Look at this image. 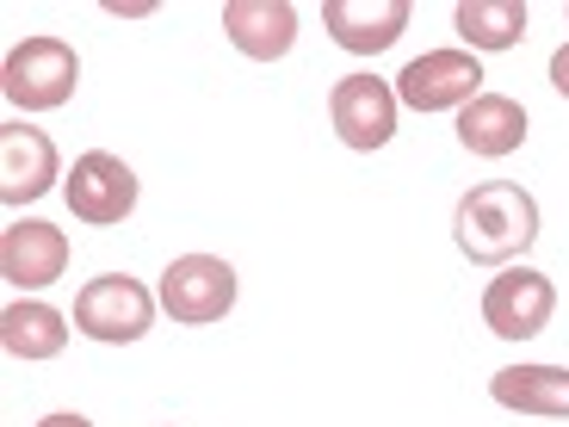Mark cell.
I'll return each instance as SVG.
<instances>
[{
    "mask_svg": "<svg viewBox=\"0 0 569 427\" xmlns=\"http://www.w3.org/2000/svg\"><path fill=\"white\" fill-rule=\"evenodd\" d=\"M452 229H458V248H465L470 260L501 267V260L527 255V248L539 242V199L513 180H483L458 199Z\"/></svg>",
    "mask_w": 569,
    "mask_h": 427,
    "instance_id": "1",
    "label": "cell"
},
{
    "mask_svg": "<svg viewBox=\"0 0 569 427\" xmlns=\"http://www.w3.org/2000/svg\"><path fill=\"white\" fill-rule=\"evenodd\" d=\"M328 38L353 50V57H378L409 31V0H328L322 7Z\"/></svg>",
    "mask_w": 569,
    "mask_h": 427,
    "instance_id": "10",
    "label": "cell"
},
{
    "mask_svg": "<svg viewBox=\"0 0 569 427\" xmlns=\"http://www.w3.org/2000/svg\"><path fill=\"white\" fill-rule=\"evenodd\" d=\"M62 192H69V211L81 217V224H93V229H112V224H124V217L137 211V173H130L118 156H106V149H93V156L74 161V173H69Z\"/></svg>",
    "mask_w": 569,
    "mask_h": 427,
    "instance_id": "8",
    "label": "cell"
},
{
    "mask_svg": "<svg viewBox=\"0 0 569 427\" xmlns=\"http://www.w3.org/2000/svg\"><path fill=\"white\" fill-rule=\"evenodd\" d=\"M489 397L513 415H569V366H508L489 378Z\"/></svg>",
    "mask_w": 569,
    "mask_h": 427,
    "instance_id": "14",
    "label": "cell"
},
{
    "mask_svg": "<svg viewBox=\"0 0 569 427\" xmlns=\"http://www.w3.org/2000/svg\"><path fill=\"white\" fill-rule=\"evenodd\" d=\"M156 304L173 316V322H186V328L223 322L229 304H236V267H229V260H217V255H180V260H168Z\"/></svg>",
    "mask_w": 569,
    "mask_h": 427,
    "instance_id": "3",
    "label": "cell"
},
{
    "mask_svg": "<svg viewBox=\"0 0 569 427\" xmlns=\"http://www.w3.org/2000/svg\"><path fill=\"white\" fill-rule=\"evenodd\" d=\"M458 142L470 156H513L527 142V106L508 100V93H477V100L458 112Z\"/></svg>",
    "mask_w": 569,
    "mask_h": 427,
    "instance_id": "13",
    "label": "cell"
},
{
    "mask_svg": "<svg viewBox=\"0 0 569 427\" xmlns=\"http://www.w3.org/2000/svg\"><path fill=\"white\" fill-rule=\"evenodd\" d=\"M0 347L13 359H57L69 347V316L38 304V298H19L0 316Z\"/></svg>",
    "mask_w": 569,
    "mask_h": 427,
    "instance_id": "15",
    "label": "cell"
},
{
    "mask_svg": "<svg viewBox=\"0 0 569 427\" xmlns=\"http://www.w3.org/2000/svg\"><path fill=\"white\" fill-rule=\"evenodd\" d=\"M551 310H557V285L539 267H508L483 291V322L496 328L501 341H532V335H545Z\"/></svg>",
    "mask_w": 569,
    "mask_h": 427,
    "instance_id": "5",
    "label": "cell"
},
{
    "mask_svg": "<svg viewBox=\"0 0 569 427\" xmlns=\"http://www.w3.org/2000/svg\"><path fill=\"white\" fill-rule=\"evenodd\" d=\"M551 87H557V93L569 100V43H563V50L551 57Z\"/></svg>",
    "mask_w": 569,
    "mask_h": 427,
    "instance_id": "17",
    "label": "cell"
},
{
    "mask_svg": "<svg viewBox=\"0 0 569 427\" xmlns=\"http://www.w3.org/2000/svg\"><path fill=\"white\" fill-rule=\"evenodd\" d=\"M62 267H69V236L57 224L26 217V224L0 229V279H13L19 291H38V285L62 279Z\"/></svg>",
    "mask_w": 569,
    "mask_h": 427,
    "instance_id": "9",
    "label": "cell"
},
{
    "mask_svg": "<svg viewBox=\"0 0 569 427\" xmlns=\"http://www.w3.org/2000/svg\"><path fill=\"white\" fill-rule=\"evenodd\" d=\"M483 93V69L470 50H427L397 75V100L415 112H446V106H470Z\"/></svg>",
    "mask_w": 569,
    "mask_h": 427,
    "instance_id": "7",
    "label": "cell"
},
{
    "mask_svg": "<svg viewBox=\"0 0 569 427\" xmlns=\"http://www.w3.org/2000/svg\"><path fill=\"white\" fill-rule=\"evenodd\" d=\"M38 427H93V421H87V415H43Z\"/></svg>",
    "mask_w": 569,
    "mask_h": 427,
    "instance_id": "18",
    "label": "cell"
},
{
    "mask_svg": "<svg viewBox=\"0 0 569 427\" xmlns=\"http://www.w3.org/2000/svg\"><path fill=\"white\" fill-rule=\"evenodd\" d=\"M328 118L341 130L347 149H385L397 137V87L378 81V75H341L335 93H328Z\"/></svg>",
    "mask_w": 569,
    "mask_h": 427,
    "instance_id": "6",
    "label": "cell"
},
{
    "mask_svg": "<svg viewBox=\"0 0 569 427\" xmlns=\"http://www.w3.org/2000/svg\"><path fill=\"white\" fill-rule=\"evenodd\" d=\"M223 31L229 43L254 62H279L298 43V13L284 0H229L223 7Z\"/></svg>",
    "mask_w": 569,
    "mask_h": 427,
    "instance_id": "12",
    "label": "cell"
},
{
    "mask_svg": "<svg viewBox=\"0 0 569 427\" xmlns=\"http://www.w3.org/2000/svg\"><path fill=\"white\" fill-rule=\"evenodd\" d=\"M156 322V298L142 291L130 272H100V279L81 285V298H74V328L93 335V341H142Z\"/></svg>",
    "mask_w": 569,
    "mask_h": 427,
    "instance_id": "4",
    "label": "cell"
},
{
    "mask_svg": "<svg viewBox=\"0 0 569 427\" xmlns=\"http://www.w3.org/2000/svg\"><path fill=\"white\" fill-rule=\"evenodd\" d=\"M57 186V142L31 125H0V199L31 205Z\"/></svg>",
    "mask_w": 569,
    "mask_h": 427,
    "instance_id": "11",
    "label": "cell"
},
{
    "mask_svg": "<svg viewBox=\"0 0 569 427\" xmlns=\"http://www.w3.org/2000/svg\"><path fill=\"white\" fill-rule=\"evenodd\" d=\"M452 26L470 50H513L527 38V0H465Z\"/></svg>",
    "mask_w": 569,
    "mask_h": 427,
    "instance_id": "16",
    "label": "cell"
},
{
    "mask_svg": "<svg viewBox=\"0 0 569 427\" xmlns=\"http://www.w3.org/2000/svg\"><path fill=\"white\" fill-rule=\"evenodd\" d=\"M74 81H81V57H74V43H62V38H26V43H13V50H7V69H0L7 100L26 106V112L69 106Z\"/></svg>",
    "mask_w": 569,
    "mask_h": 427,
    "instance_id": "2",
    "label": "cell"
}]
</instances>
